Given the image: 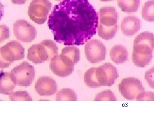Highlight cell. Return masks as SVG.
<instances>
[{"label":"cell","mask_w":154,"mask_h":115,"mask_svg":"<svg viewBox=\"0 0 154 115\" xmlns=\"http://www.w3.org/2000/svg\"><path fill=\"white\" fill-rule=\"evenodd\" d=\"M118 30V26L106 27L99 23L98 28L99 36L102 39L109 40L112 39L116 34Z\"/></svg>","instance_id":"d6986e66"},{"label":"cell","mask_w":154,"mask_h":115,"mask_svg":"<svg viewBox=\"0 0 154 115\" xmlns=\"http://www.w3.org/2000/svg\"><path fill=\"white\" fill-rule=\"evenodd\" d=\"M153 55L139 54L133 52L132 61L135 65L144 67L148 65L152 61Z\"/></svg>","instance_id":"603a6c76"},{"label":"cell","mask_w":154,"mask_h":115,"mask_svg":"<svg viewBox=\"0 0 154 115\" xmlns=\"http://www.w3.org/2000/svg\"><path fill=\"white\" fill-rule=\"evenodd\" d=\"M16 85L11 81L9 72H0V93L8 95L13 92Z\"/></svg>","instance_id":"2e32d148"},{"label":"cell","mask_w":154,"mask_h":115,"mask_svg":"<svg viewBox=\"0 0 154 115\" xmlns=\"http://www.w3.org/2000/svg\"><path fill=\"white\" fill-rule=\"evenodd\" d=\"M99 17L88 0H63L54 6L48 25L56 42L80 45L96 34Z\"/></svg>","instance_id":"6da1fadb"},{"label":"cell","mask_w":154,"mask_h":115,"mask_svg":"<svg viewBox=\"0 0 154 115\" xmlns=\"http://www.w3.org/2000/svg\"><path fill=\"white\" fill-rule=\"evenodd\" d=\"M10 99L12 101H31L32 98L27 91H18L12 92L8 94Z\"/></svg>","instance_id":"cb8c5ba5"},{"label":"cell","mask_w":154,"mask_h":115,"mask_svg":"<svg viewBox=\"0 0 154 115\" xmlns=\"http://www.w3.org/2000/svg\"><path fill=\"white\" fill-rule=\"evenodd\" d=\"M143 19L148 21L154 20V0H150L146 2L142 10Z\"/></svg>","instance_id":"7402d4cb"},{"label":"cell","mask_w":154,"mask_h":115,"mask_svg":"<svg viewBox=\"0 0 154 115\" xmlns=\"http://www.w3.org/2000/svg\"><path fill=\"white\" fill-rule=\"evenodd\" d=\"M140 2V0H118V5L125 13H135L139 8Z\"/></svg>","instance_id":"e0dca14e"},{"label":"cell","mask_w":154,"mask_h":115,"mask_svg":"<svg viewBox=\"0 0 154 115\" xmlns=\"http://www.w3.org/2000/svg\"><path fill=\"white\" fill-rule=\"evenodd\" d=\"M56 1H61L62 0H55Z\"/></svg>","instance_id":"d6a6232c"},{"label":"cell","mask_w":154,"mask_h":115,"mask_svg":"<svg viewBox=\"0 0 154 115\" xmlns=\"http://www.w3.org/2000/svg\"><path fill=\"white\" fill-rule=\"evenodd\" d=\"M56 100L57 101H76L77 100V94L72 89L69 88H64L57 92L56 95Z\"/></svg>","instance_id":"ffe728a7"},{"label":"cell","mask_w":154,"mask_h":115,"mask_svg":"<svg viewBox=\"0 0 154 115\" xmlns=\"http://www.w3.org/2000/svg\"><path fill=\"white\" fill-rule=\"evenodd\" d=\"M52 6L49 0H32L28 8L30 19L38 25L43 24L47 20Z\"/></svg>","instance_id":"277c9868"},{"label":"cell","mask_w":154,"mask_h":115,"mask_svg":"<svg viewBox=\"0 0 154 115\" xmlns=\"http://www.w3.org/2000/svg\"><path fill=\"white\" fill-rule=\"evenodd\" d=\"M10 76L11 81L16 85L27 87L31 84L34 78V68L30 63L25 61L13 68Z\"/></svg>","instance_id":"3957f363"},{"label":"cell","mask_w":154,"mask_h":115,"mask_svg":"<svg viewBox=\"0 0 154 115\" xmlns=\"http://www.w3.org/2000/svg\"><path fill=\"white\" fill-rule=\"evenodd\" d=\"M96 67H93L85 72L84 75V82L89 87L97 88L102 86L98 81L96 76Z\"/></svg>","instance_id":"ac0fdd59"},{"label":"cell","mask_w":154,"mask_h":115,"mask_svg":"<svg viewBox=\"0 0 154 115\" xmlns=\"http://www.w3.org/2000/svg\"><path fill=\"white\" fill-rule=\"evenodd\" d=\"M84 51L87 59L93 64L101 62L105 58V47L97 39H93L87 42L85 45Z\"/></svg>","instance_id":"ba28073f"},{"label":"cell","mask_w":154,"mask_h":115,"mask_svg":"<svg viewBox=\"0 0 154 115\" xmlns=\"http://www.w3.org/2000/svg\"><path fill=\"white\" fill-rule=\"evenodd\" d=\"M10 64L8 63V62H6L1 56L0 53V68H7L9 67Z\"/></svg>","instance_id":"f1b7e54d"},{"label":"cell","mask_w":154,"mask_h":115,"mask_svg":"<svg viewBox=\"0 0 154 115\" xmlns=\"http://www.w3.org/2000/svg\"><path fill=\"white\" fill-rule=\"evenodd\" d=\"M99 23L106 27H113L117 25L118 14L115 8L104 7L99 12Z\"/></svg>","instance_id":"4fadbf2b"},{"label":"cell","mask_w":154,"mask_h":115,"mask_svg":"<svg viewBox=\"0 0 154 115\" xmlns=\"http://www.w3.org/2000/svg\"><path fill=\"white\" fill-rule=\"evenodd\" d=\"M141 27V20L134 16L125 17L121 21V31L125 36H134L140 31Z\"/></svg>","instance_id":"8fae6325"},{"label":"cell","mask_w":154,"mask_h":115,"mask_svg":"<svg viewBox=\"0 0 154 115\" xmlns=\"http://www.w3.org/2000/svg\"><path fill=\"white\" fill-rule=\"evenodd\" d=\"M25 48L20 43L12 40L0 47V53L3 58L11 64L13 61L24 59Z\"/></svg>","instance_id":"8992f818"},{"label":"cell","mask_w":154,"mask_h":115,"mask_svg":"<svg viewBox=\"0 0 154 115\" xmlns=\"http://www.w3.org/2000/svg\"><path fill=\"white\" fill-rule=\"evenodd\" d=\"M50 68L53 73L60 77H66L71 75L74 69V66L68 65L63 62L60 55H56L51 60Z\"/></svg>","instance_id":"7c38bea8"},{"label":"cell","mask_w":154,"mask_h":115,"mask_svg":"<svg viewBox=\"0 0 154 115\" xmlns=\"http://www.w3.org/2000/svg\"><path fill=\"white\" fill-rule=\"evenodd\" d=\"M4 5L2 4L1 2H0V20H1L3 18L4 16Z\"/></svg>","instance_id":"4dcf8cb0"},{"label":"cell","mask_w":154,"mask_h":115,"mask_svg":"<svg viewBox=\"0 0 154 115\" xmlns=\"http://www.w3.org/2000/svg\"><path fill=\"white\" fill-rule=\"evenodd\" d=\"M58 50L55 42L51 40H45L30 47L27 58L34 64H41L50 60L58 55Z\"/></svg>","instance_id":"7a4b0ae2"},{"label":"cell","mask_w":154,"mask_h":115,"mask_svg":"<svg viewBox=\"0 0 154 115\" xmlns=\"http://www.w3.org/2000/svg\"><path fill=\"white\" fill-rule=\"evenodd\" d=\"M145 78L148 82L149 86L154 88V67L146 71L145 75Z\"/></svg>","instance_id":"83f0119b"},{"label":"cell","mask_w":154,"mask_h":115,"mask_svg":"<svg viewBox=\"0 0 154 115\" xmlns=\"http://www.w3.org/2000/svg\"><path fill=\"white\" fill-rule=\"evenodd\" d=\"M117 100L114 94L110 90H104L98 93L94 100L95 101H116Z\"/></svg>","instance_id":"d4e9b609"},{"label":"cell","mask_w":154,"mask_h":115,"mask_svg":"<svg viewBox=\"0 0 154 115\" xmlns=\"http://www.w3.org/2000/svg\"><path fill=\"white\" fill-rule=\"evenodd\" d=\"M136 100L138 101H154V93L152 92H143L139 93L137 96Z\"/></svg>","instance_id":"484cf974"},{"label":"cell","mask_w":154,"mask_h":115,"mask_svg":"<svg viewBox=\"0 0 154 115\" xmlns=\"http://www.w3.org/2000/svg\"><path fill=\"white\" fill-rule=\"evenodd\" d=\"M12 3L14 4H24L27 0H10Z\"/></svg>","instance_id":"f546056e"},{"label":"cell","mask_w":154,"mask_h":115,"mask_svg":"<svg viewBox=\"0 0 154 115\" xmlns=\"http://www.w3.org/2000/svg\"><path fill=\"white\" fill-rule=\"evenodd\" d=\"M137 44H146L154 48V35L152 33L147 32L142 33L134 40V45Z\"/></svg>","instance_id":"44dd1931"},{"label":"cell","mask_w":154,"mask_h":115,"mask_svg":"<svg viewBox=\"0 0 154 115\" xmlns=\"http://www.w3.org/2000/svg\"><path fill=\"white\" fill-rule=\"evenodd\" d=\"M100 1H101L103 2H107V1H113L114 0H99Z\"/></svg>","instance_id":"1f68e13d"},{"label":"cell","mask_w":154,"mask_h":115,"mask_svg":"<svg viewBox=\"0 0 154 115\" xmlns=\"http://www.w3.org/2000/svg\"><path fill=\"white\" fill-rule=\"evenodd\" d=\"M121 95L128 100H134L139 94L145 91L144 88L139 80L133 77L122 80L119 86Z\"/></svg>","instance_id":"5b68a950"},{"label":"cell","mask_w":154,"mask_h":115,"mask_svg":"<svg viewBox=\"0 0 154 115\" xmlns=\"http://www.w3.org/2000/svg\"><path fill=\"white\" fill-rule=\"evenodd\" d=\"M110 55L112 60L116 64H123L128 60L127 50L121 44L114 45L110 50Z\"/></svg>","instance_id":"9a60e30c"},{"label":"cell","mask_w":154,"mask_h":115,"mask_svg":"<svg viewBox=\"0 0 154 115\" xmlns=\"http://www.w3.org/2000/svg\"><path fill=\"white\" fill-rule=\"evenodd\" d=\"M34 88L35 91L39 96H50L57 92V83L52 78L43 76L37 80Z\"/></svg>","instance_id":"30bf717a"},{"label":"cell","mask_w":154,"mask_h":115,"mask_svg":"<svg viewBox=\"0 0 154 115\" xmlns=\"http://www.w3.org/2000/svg\"><path fill=\"white\" fill-rule=\"evenodd\" d=\"M60 56L65 64L68 65L74 66L80 60V50L75 46L65 47L62 50Z\"/></svg>","instance_id":"5bb4252c"},{"label":"cell","mask_w":154,"mask_h":115,"mask_svg":"<svg viewBox=\"0 0 154 115\" xmlns=\"http://www.w3.org/2000/svg\"><path fill=\"white\" fill-rule=\"evenodd\" d=\"M13 33L17 39L26 43L31 42L36 36L34 27L23 19L16 20L13 24Z\"/></svg>","instance_id":"52a82bcc"},{"label":"cell","mask_w":154,"mask_h":115,"mask_svg":"<svg viewBox=\"0 0 154 115\" xmlns=\"http://www.w3.org/2000/svg\"><path fill=\"white\" fill-rule=\"evenodd\" d=\"M10 35V30L6 25H0V43L8 39Z\"/></svg>","instance_id":"4316f807"},{"label":"cell","mask_w":154,"mask_h":115,"mask_svg":"<svg viewBox=\"0 0 154 115\" xmlns=\"http://www.w3.org/2000/svg\"><path fill=\"white\" fill-rule=\"evenodd\" d=\"M96 76L101 86H111L119 77V74L115 66L106 63L96 68Z\"/></svg>","instance_id":"9c48e42d"}]
</instances>
